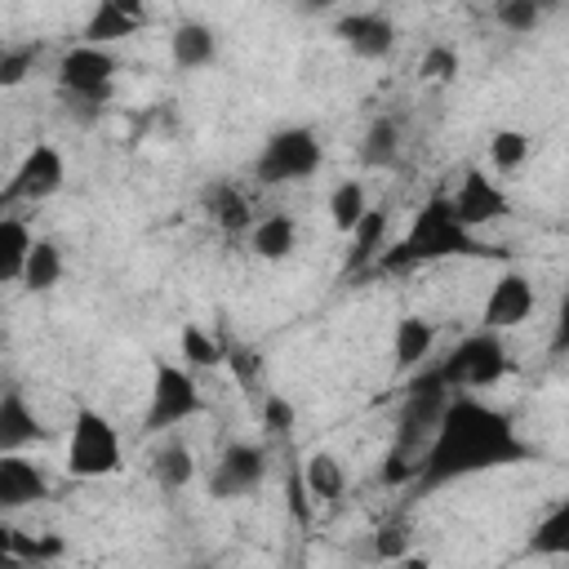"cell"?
I'll use <instances>...</instances> for the list:
<instances>
[{"mask_svg": "<svg viewBox=\"0 0 569 569\" xmlns=\"http://www.w3.org/2000/svg\"><path fill=\"white\" fill-rule=\"evenodd\" d=\"M116 67V53H107L102 44H76L58 58V84L76 107H102L111 98Z\"/></svg>", "mask_w": 569, "mask_h": 569, "instance_id": "obj_4", "label": "cell"}, {"mask_svg": "<svg viewBox=\"0 0 569 569\" xmlns=\"http://www.w3.org/2000/svg\"><path fill=\"white\" fill-rule=\"evenodd\" d=\"M373 556L378 560H409V533H405V525H382L373 533Z\"/></svg>", "mask_w": 569, "mask_h": 569, "instance_id": "obj_32", "label": "cell"}, {"mask_svg": "<svg viewBox=\"0 0 569 569\" xmlns=\"http://www.w3.org/2000/svg\"><path fill=\"white\" fill-rule=\"evenodd\" d=\"M502 373H507V347H502V338H498L493 329H480V333L462 338V342L449 351V360L440 365V378H445L449 391L489 387V382H498Z\"/></svg>", "mask_w": 569, "mask_h": 569, "instance_id": "obj_5", "label": "cell"}, {"mask_svg": "<svg viewBox=\"0 0 569 569\" xmlns=\"http://www.w3.org/2000/svg\"><path fill=\"white\" fill-rule=\"evenodd\" d=\"M409 476H418V462H413L405 449L387 453V462H382V485H405Z\"/></svg>", "mask_w": 569, "mask_h": 569, "instance_id": "obj_36", "label": "cell"}, {"mask_svg": "<svg viewBox=\"0 0 569 569\" xmlns=\"http://www.w3.org/2000/svg\"><path fill=\"white\" fill-rule=\"evenodd\" d=\"M169 53L182 71H196V67H209L213 53H218V36L204 27V22H178L173 36H169Z\"/></svg>", "mask_w": 569, "mask_h": 569, "instance_id": "obj_16", "label": "cell"}, {"mask_svg": "<svg viewBox=\"0 0 569 569\" xmlns=\"http://www.w3.org/2000/svg\"><path fill=\"white\" fill-rule=\"evenodd\" d=\"M36 440H44V422L36 418L22 391H4L0 396V453H22Z\"/></svg>", "mask_w": 569, "mask_h": 569, "instance_id": "obj_14", "label": "cell"}, {"mask_svg": "<svg viewBox=\"0 0 569 569\" xmlns=\"http://www.w3.org/2000/svg\"><path fill=\"white\" fill-rule=\"evenodd\" d=\"M142 22H133L129 13H120L111 0H98V9L89 13V22H84V44H116V40H124V36H133Z\"/></svg>", "mask_w": 569, "mask_h": 569, "instance_id": "obj_21", "label": "cell"}, {"mask_svg": "<svg viewBox=\"0 0 569 569\" xmlns=\"http://www.w3.org/2000/svg\"><path fill=\"white\" fill-rule=\"evenodd\" d=\"M178 351H182V360H187L191 369H213V365L222 360L218 338L204 333L200 325H182V333H178Z\"/></svg>", "mask_w": 569, "mask_h": 569, "instance_id": "obj_27", "label": "cell"}, {"mask_svg": "<svg viewBox=\"0 0 569 569\" xmlns=\"http://www.w3.org/2000/svg\"><path fill=\"white\" fill-rule=\"evenodd\" d=\"M302 485H307V493H311V502H338L342 498V489H347V471H342V462L333 458V453H311L307 462H302Z\"/></svg>", "mask_w": 569, "mask_h": 569, "instance_id": "obj_18", "label": "cell"}, {"mask_svg": "<svg viewBox=\"0 0 569 569\" xmlns=\"http://www.w3.org/2000/svg\"><path fill=\"white\" fill-rule=\"evenodd\" d=\"M333 31H338V40H342L356 58H369V62L387 58L391 44H396V27H391L382 13H347V18H338Z\"/></svg>", "mask_w": 569, "mask_h": 569, "instance_id": "obj_13", "label": "cell"}, {"mask_svg": "<svg viewBox=\"0 0 569 569\" xmlns=\"http://www.w3.org/2000/svg\"><path fill=\"white\" fill-rule=\"evenodd\" d=\"M31 293H44L62 280V249L53 240H31L27 249V262H22V276H18Z\"/></svg>", "mask_w": 569, "mask_h": 569, "instance_id": "obj_19", "label": "cell"}, {"mask_svg": "<svg viewBox=\"0 0 569 569\" xmlns=\"http://www.w3.org/2000/svg\"><path fill=\"white\" fill-rule=\"evenodd\" d=\"M151 471H156V480H160V489H182V485H191V476H196V453H191V445H182V440H164L160 449H156V458H151Z\"/></svg>", "mask_w": 569, "mask_h": 569, "instance_id": "obj_20", "label": "cell"}, {"mask_svg": "<svg viewBox=\"0 0 569 569\" xmlns=\"http://www.w3.org/2000/svg\"><path fill=\"white\" fill-rule=\"evenodd\" d=\"M516 453H520V445H516L511 427L493 409H485L476 400H449L440 409L431 445L422 449L418 471L427 480H449V476H462V471H480V467L507 462Z\"/></svg>", "mask_w": 569, "mask_h": 569, "instance_id": "obj_1", "label": "cell"}, {"mask_svg": "<svg viewBox=\"0 0 569 569\" xmlns=\"http://www.w3.org/2000/svg\"><path fill=\"white\" fill-rule=\"evenodd\" d=\"M493 13H498V22H502L507 31H516V36H525V31H533V27L542 22V13H538L529 0H498Z\"/></svg>", "mask_w": 569, "mask_h": 569, "instance_id": "obj_30", "label": "cell"}, {"mask_svg": "<svg viewBox=\"0 0 569 569\" xmlns=\"http://www.w3.org/2000/svg\"><path fill=\"white\" fill-rule=\"evenodd\" d=\"M431 347H436V325L422 320V316H400V325H396V333H391V356H396V365H400V369H413V365H422V360L431 356Z\"/></svg>", "mask_w": 569, "mask_h": 569, "instance_id": "obj_17", "label": "cell"}, {"mask_svg": "<svg viewBox=\"0 0 569 569\" xmlns=\"http://www.w3.org/2000/svg\"><path fill=\"white\" fill-rule=\"evenodd\" d=\"M538 13H551V9H560V0H529Z\"/></svg>", "mask_w": 569, "mask_h": 569, "instance_id": "obj_39", "label": "cell"}, {"mask_svg": "<svg viewBox=\"0 0 569 569\" xmlns=\"http://www.w3.org/2000/svg\"><path fill=\"white\" fill-rule=\"evenodd\" d=\"M196 413H200V387H196L191 369L173 365V360H156L147 431H169V427H178V422H187Z\"/></svg>", "mask_w": 569, "mask_h": 569, "instance_id": "obj_6", "label": "cell"}, {"mask_svg": "<svg viewBox=\"0 0 569 569\" xmlns=\"http://www.w3.org/2000/svg\"><path fill=\"white\" fill-rule=\"evenodd\" d=\"M307 4H311V9H325V4H333V0H307Z\"/></svg>", "mask_w": 569, "mask_h": 569, "instance_id": "obj_40", "label": "cell"}, {"mask_svg": "<svg viewBox=\"0 0 569 569\" xmlns=\"http://www.w3.org/2000/svg\"><path fill=\"white\" fill-rule=\"evenodd\" d=\"M347 236H351V267H365V262L382 249L387 213H382V209H365V213H360V222H356Z\"/></svg>", "mask_w": 569, "mask_h": 569, "instance_id": "obj_23", "label": "cell"}, {"mask_svg": "<svg viewBox=\"0 0 569 569\" xmlns=\"http://www.w3.org/2000/svg\"><path fill=\"white\" fill-rule=\"evenodd\" d=\"M529 147H533V142H529L520 129H498V133L489 138V164L511 173V169H520V164L529 160Z\"/></svg>", "mask_w": 569, "mask_h": 569, "instance_id": "obj_28", "label": "cell"}, {"mask_svg": "<svg viewBox=\"0 0 569 569\" xmlns=\"http://www.w3.org/2000/svg\"><path fill=\"white\" fill-rule=\"evenodd\" d=\"M222 360H231V373H236V382L240 387H253L258 382V369H262V360H258V351H244V347H231Z\"/></svg>", "mask_w": 569, "mask_h": 569, "instance_id": "obj_34", "label": "cell"}, {"mask_svg": "<svg viewBox=\"0 0 569 569\" xmlns=\"http://www.w3.org/2000/svg\"><path fill=\"white\" fill-rule=\"evenodd\" d=\"M62 178H67V160H62V151L49 147V142H36V147L22 156L9 196H18V200H44V196H53V191L62 187Z\"/></svg>", "mask_w": 569, "mask_h": 569, "instance_id": "obj_11", "label": "cell"}, {"mask_svg": "<svg viewBox=\"0 0 569 569\" xmlns=\"http://www.w3.org/2000/svg\"><path fill=\"white\" fill-rule=\"evenodd\" d=\"M49 493V476L27 453H0V511L31 507Z\"/></svg>", "mask_w": 569, "mask_h": 569, "instance_id": "obj_12", "label": "cell"}, {"mask_svg": "<svg viewBox=\"0 0 569 569\" xmlns=\"http://www.w3.org/2000/svg\"><path fill=\"white\" fill-rule=\"evenodd\" d=\"M529 311H533V280L520 276V271H507V276H498L489 284V298L480 307V325L493 329V333L498 329H516V325L529 320Z\"/></svg>", "mask_w": 569, "mask_h": 569, "instance_id": "obj_9", "label": "cell"}, {"mask_svg": "<svg viewBox=\"0 0 569 569\" xmlns=\"http://www.w3.org/2000/svg\"><path fill=\"white\" fill-rule=\"evenodd\" d=\"M249 244H253L258 258L280 262V258H289L293 244H298V222H293L289 213H267V218L249 222Z\"/></svg>", "mask_w": 569, "mask_h": 569, "instance_id": "obj_15", "label": "cell"}, {"mask_svg": "<svg viewBox=\"0 0 569 569\" xmlns=\"http://www.w3.org/2000/svg\"><path fill=\"white\" fill-rule=\"evenodd\" d=\"M453 71H458V53L449 44H431L422 53V80H453Z\"/></svg>", "mask_w": 569, "mask_h": 569, "instance_id": "obj_33", "label": "cell"}, {"mask_svg": "<svg viewBox=\"0 0 569 569\" xmlns=\"http://www.w3.org/2000/svg\"><path fill=\"white\" fill-rule=\"evenodd\" d=\"M111 4H116L120 13H129L133 22H142V18H147V0H111Z\"/></svg>", "mask_w": 569, "mask_h": 569, "instance_id": "obj_38", "label": "cell"}, {"mask_svg": "<svg viewBox=\"0 0 569 569\" xmlns=\"http://www.w3.org/2000/svg\"><path fill=\"white\" fill-rule=\"evenodd\" d=\"M396 151H400V129L391 120H373L369 133H365V142H360V160L369 169H382V164L396 160Z\"/></svg>", "mask_w": 569, "mask_h": 569, "instance_id": "obj_26", "label": "cell"}, {"mask_svg": "<svg viewBox=\"0 0 569 569\" xmlns=\"http://www.w3.org/2000/svg\"><path fill=\"white\" fill-rule=\"evenodd\" d=\"M449 213H453L467 231H476V227H485V222H493V218L507 213V196H502V187H498L489 173L471 169V173L462 178V187L449 196Z\"/></svg>", "mask_w": 569, "mask_h": 569, "instance_id": "obj_10", "label": "cell"}, {"mask_svg": "<svg viewBox=\"0 0 569 569\" xmlns=\"http://www.w3.org/2000/svg\"><path fill=\"white\" fill-rule=\"evenodd\" d=\"M533 551H547V556L569 551V507L565 502H556L547 511V520L533 529Z\"/></svg>", "mask_w": 569, "mask_h": 569, "instance_id": "obj_29", "label": "cell"}, {"mask_svg": "<svg viewBox=\"0 0 569 569\" xmlns=\"http://www.w3.org/2000/svg\"><path fill=\"white\" fill-rule=\"evenodd\" d=\"M258 182L276 187V182H293V178H311L320 169V138L311 129H280L267 138L262 156H258Z\"/></svg>", "mask_w": 569, "mask_h": 569, "instance_id": "obj_7", "label": "cell"}, {"mask_svg": "<svg viewBox=\"0 0 569 569\" xmlns=\"http://www.w3.org/2000/svg\"><path fill=\"white\" fill-rule=\"evenodd\" d=\"M289 516H293L298 525H307V520H311V493H307L302 476H293V480H289Z\"/></svg>", "mask_w": 569, "mask_h": 569, "instance_id": "obj_37", "label": "cell"}, {"mask_svg": "<svg viewBox=\"0 0 569 569\" xmlns=\"http://www.w3.org/2000/svg\"><path fill=\"white\" fill-rule=\"evenodd\" d=\"M365 209H369V196H365V187H360L356 178H347V182H338V187L329 191V218H333L338 231H351Z\"/></svg>", "mask_w": 569, "mask_h": 569, "instance_id": "obj_24", "label": "cell"}, {"mask_svg": "<svg viewBox=\"0 0 569 569\" xmlns=\"http://www.w3.org/2000/svg\"><path fill=\"white\" fill-rule=\"evenodd\" d=\"M124 467V449H120V431L89 405H80L71 413V436H67V471L80 480H98V476H116Z\"/></svg>", "mask_w": 569, "mask_h": 569, "instance_id": "obj_3", "label": "cell"}, {"mask_svg": "<svg viewBox=\"0 0 569 569\" xmlns=\"http://www.w3.org/2000/svg\"><path fill=\"white\" fill-rule=\"evenodd\" d=\"M262 476H267V449L236 440L218 453L213 476H209V493L213 498H249L262 485Z\"/></svg>", "mask_w": 569, "mask_h": 569, "instance_id": "obj_8", "label": "cell"}, {"mask_svg": "<svg viewBox=\"0 0 569 569\" xmlns=\"http://www.w3.org/2000/svg\"><path fill=\"white\" fill-rule=\"evenodd\" d=\"M209 209H213V218H218V227L222 231H249V200L236 191V187H227V182H218L213 191H209Z\"/></svg>", "mask_w": 569, "mask_h": 569, "instance_id": "obj_25", "label": "cell"}, {"mask_svg": "<svg viewBox=\"0 0 569 569\" xmlns=\"http://www.w3.org/2000/svg\"><path fill=\"white\" fill-rule=\"evenodd\" d=\"M36 67V49L31 44H18V49H0V84H22L27 71Z\"/></svg>", "mask_w": 569, "mask_h": 569, "instance_id": "obj_31", "label": "cell"}, {"mask_svg": "<svg viewBox=\"0 0 569 569\" xmlns=\"http://www.w3.org/2000/svg\"><path fill=\"white\" fill-rule=\"evenodd\" d=\"M293 418H298V413H293V405H289L284 396H267V400H262V427H267V431H289Z\"/></svg>", "mask_w": 569, "mask_h": 569, "instance_id": "obj_35", "label": "cell"}, {"mask_svg": "<svg viewBox=\"0 0 569 569\" xmlns=\"http://www.w3.org/2000/svg\"><path fill=\"white\" fill-rule=\"evenodd\" d=\"M476 249V240H471V231L449 213V200H427L422 204V213L413 218V227H409V236L396 244V253H387V267H396V262H431V258H449V253H471Z\"/></svg>", "mask_w": 569, "mask_h": 569, "instance_id": "obj_2", "label": "cell"}, {"mask_svg": "<svg viewBox=\"0 0 569 569\" xmlns=\"http://www.w3.org/2000/svg\"><path fill=\"white\" fill-rule=\"evenodd\" d=\"M27 249H31V231H27V222H18V218H0V284H9V280L22 276Z\"/></svg>", "mask_w": 569, "mask_h": 569, "instance_id": "obj_22", "label": "cell"}]
</instances>
